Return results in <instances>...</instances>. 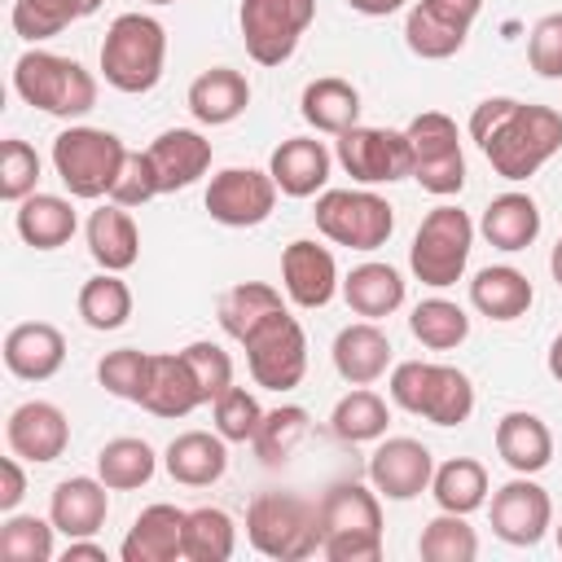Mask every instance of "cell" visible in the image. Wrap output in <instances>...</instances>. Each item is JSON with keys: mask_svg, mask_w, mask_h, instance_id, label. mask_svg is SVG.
<instances>
[{"mask_svg": "<svg viewBox=\"0 0 562 562\" xmlns=\"http://www.w3.org/2000/svg\"><path fill=\"white\" fill-rule=\"evenodd\" d=\"M470 136L501 180H531L562 149V114L553 105L487 97L470 114Z\"/></svg>", "mask_w": 562, "mask_h": 562, "instance_id": "6da1fadb", "label": "cell"}, {"mask_svg": "<svg viewBox=\"0 0 562 562\" xmlns=\"http://www.w3.org/2000/svg\"><path fill=\"white\" fill-rule=\"evenodd\" d=\"M246 540L272 562H303L321 553V505L299 492H259L246 505Z\"/></svg>", "mask_w": 562, "mask_h": 562, "instance_id": "7a4b0ae2", "label": "cell"}, {"mask_svg": "<svg viewBox=\"0 0 562 562\" xmlns=\"http://www.w3.org/2000/svg\"><path fill=\"white\" fill-rule=\"evenodd\" d=\"M321 553L329 562L382 558V501L364 483H334L321 501Z\"/></svg>", "mask_w": 562, "mask_h": 562, "instance_id": "3957f363", "label": "cell"}, {"mask_svg": "<svg viewBox=\"0 0 562 562\" xmlns=\"http://www.w3.org/2000/svg\"><path fill=\"white\" fill-rule=\"evenodd\" d=\"M167 66V31L149 13H119L101 40V75L110 88L140 97L158 88Z\"/></svg>", "mask_w": 562, "mask_h": 562, "instance_id": "277c9868", "label": "cell"}, {"mask_svg": "<svg viewBox=\"0 0 562 562\" xmlns=\"http://www.w3.org/2000/svg\"><path fill=\"white\" fill-rule=\"evenodd\" d=\"M13 92L53 119H83L97 105L92 70H83L75 57L48 53V48H26L13 61Z\"/></svg>", "mask_w": 562, "mask_h": 562, "instance_id": "5b68a950", "label": "cell"}, {"mask_svg": "<svg viewBox=\"0 0 562 562\" xmlns=\"http://www.w3.org/2000/svg\"><path fill=\"white\" fill-rule=\"evenodd\" d=\"M391 400L435 426H461L474 413V382L457 364L404 360L391 369Z\"/></svg>", "mask_w": 562, "mask_h": 562, "instance_id": "8992f818", "label": "cell"}, {"mask_svg": "<svg viewBox=\"0 0 562 562\" xmlns=\"http://www.w3.org/2000/svg\"><path fill=\"white\" fill-rule=\"evenodd\" d=\"M127 154L132 149L114 132L75 123V127H66L53 140V171L66 184L70 198H88L92 202V198H110V189H114Z\"/></svg>", "mask_w": 562, "mask_h": 562, "instance_id": "52a82bcc", "label": "cell"}, {"mask_svg": "<svg viewBox=\"0 0 562 562\" xmlns=\"http://www.w3.org/2000/svg\"><path fill=\"white\" fill-rule=\"evenodd\" d=\"M470 246H474V224H470V215L461 211V206H435L426 220H422V228H417V237H413V246H408V268H413V277L422 281V285H430V290H448V285H457L461 281V272H465V263H470Z\"/></svg>", "mask_w": 562, "mask_h": 562, "instance_id": "ba28073f", "label": "cell"}, {"mask_svg": "<svg viewBox=\"0 0 562 562\" xmlns=\"http://www.w3.org/2000/svg\"><path fill=\"white\" fill-rule=\"evenodd\" d=\"M312 215L316 228L347 250H378L395 233V211L373 189H325Z\"/></svg>", "mask_w": 562, "mask_h": 562, "instance_id": "9c48e42d", "label": "cell"}, {"mask_svg": "<svg viewBox=\"0 0 562 562\" xmlns=\"http://www.w3.org/2000/svg\"><path fill=\"white\" fill-rule=\"evenodd\" d=\"M241 347H246V369L263 391H294L307 373V334L290 316V307L259 321L241 338Z\"/></svg>", "mask_w": 562, "mask_h": 562, "instance_id": "30bf717a", "label": "cell"}, {"mask_svg": "<svg viewBox=\"0 0 562 562\" xmlns=\"http://www.w3.org/2000/svg\"><path fill=\"white\" fill-rule=\"evenodd\" d=\"M408 149H413V180L435 193L452 198L465 184V154H461V132L443 110H422L404 127Z\"/></svg>", "mask_w": 562, "mask_h": 562, "instance_id": "8fae6325", "label": "cell"}, {"mask_svg": "<svg viewBox=\"0 0 562 562\" xmlns=\"http://www.w3.org/2000/svg\"><path fill=\"white\" fill-rule=\"evenodd\" d=\"M312 18H316V0H241L237 22H241V44L250 61L259 66L290 61Z\"/></svg>", "mask_w": 562, "mask_h": 562, "instance_id": "7c38bea8", "label": "cell"}, {"mask_svg": "<svg viewBox=\"0 0 562 562\" xmlns=\"http://www.w3.org/2000/svg\"><path fill=\"white\" fill-rule=\"evenodd\" d=\"M334 158H338L342 171H347L356 184H364V189H373V184H395V180L413 176L408 136L395 132V127H364V123H356V127H347V132L338 136Z\"/></svg>", "mask_w": 562, "mask_h": 562, "instance_id": "4fadbf2b", "label": "cell"}, {"mask_svg": "<svg viewBox=\"0 0 562 562\" xmlns=\"http://www.w3.org/2000/svg\"><path fill=\"white\" fill-rule=\"evenodd\" d=\"M277 180L259 167H224L206 184V211L224 228H255L277 206Z\"/></svg>", "mask_w": 562, "mask_h": 562, "instance_id": "5bb4252c", "label": "cell"}, {"mask_svg": "<svg viewBox=\"0 0 562 562\" xmlns=\"http://www.w3.org/2000/svg\"><path fill=\"white\" fill-rule=\"evenodd\" d=\"M483 0H417L404 18V44L422 61H443L461 53Z\"/></svg>", "mask_w": 562, "mask_h": 562, "instance_id": "9a60e30c", "label": "cell"}, {"mask_svg": "<svg viewBox=\"0 0 562 562\" xmlns=\"http://www.w3.org/2000/svg\"><path fill=\"white\" fill-rule=\"evenodd\" d=\"M549 527H553V501L531 474H514L492 492V531L505 544L531 549L544 540Z\"/></svg>", "mask_w": 562, "mask_h": 562, "instance_id": "2e32d148", "label": "cell"}, {"mask_svg": "<svg viewBox=\"0 0 562 562\" xmlns=\"http://www.w3.org/2000/svg\"><path fill=\"white\" fill-rule=\"evenodd\" d=\"M430 479H435V457L422 439L395 435V439H382L369 457V483L386 501H413L430 487Z\"/></svg>", "mask_w": 562, "mask_h": 562, "instance_id": "e0dca14e", "label": "cell"}, {"mask_svg": "<svg viewBox=\"0 0 562 562\" xmlns=\"http://www.w3.org/2000/svg\"><path fill=\"white\" fill-rule=\"evenodd\" d=\"M136 404L154 417H189L198 404H206L184 351H149V369H145V386Z\"/></svg>", "mask_w": 562, "mask_h": 562, "instance_id": "ac0fdd59", "label": "cell"}, {"mask_svg": "<svg viewBox=\"0 0 562 562\" xmlns=\"http://www.w3.org/2000/svg\"><path fill=\"white\" fill-rule=\"evenodd\" d=\"M4 439H9V452H18L22 461L31 465H48L66 452L70 443V422L57 404L48 400H26L9 413L4 422Z\"/></svg>", "mask_w": 562, "mask_h": 562, "instance_id": "d6986e66", "label": "cell"}, {"mask_svg": "<svg viewBox=\"0 0 562 562\" xmlns=\"http://www.w3.org/2000/svg\"><path fill=\"white\" fill-rule=\"evenodd\" d=\"M281 285H285L294 307H325L342 290L334 250L321 241H307V237L290 241L281 250Z\"/></svg>", "mask_w": 562, "mask_h": 562, "instance_id": "ffe728a7", "label": "cell"}, {"mask_svg": "<svg viewBox=\"0 0 562 562\" xmlns=\"http://www.w3.org/2000/svg\"><path fill=\"white\" fill-rule=\"evenodd\" d=\"M66 364V338L48 321H22L4 334V369L22 382H48Z\"/></svg>", "mask_w": 562, "mask_h": 562, "instance_id": "44dd1931", "label": "cell"}, {"mask_svg": "<svg viewBox=\"0 0 562 562\" xmlns=\"http://www.w3.org/2000/svg\"><path fill=\"white\" fill-rule=\"evenodd\" d=\"M184 509L158 501L149 509L136 514V522L127 527L123 544H119V558L123 562H176L184 558Z\"/></svg>", "mask_w": 562, "mask_h": 562, "instance_id": "7402d4cb", "label": "cell"}, {"mask_svg": "<svg viewBox=\"0 0 562 562\" xmlns=\"http://www.w3.org/2000/svg\"><path fill=\"white\" fill-rule=\"evenodd\" d=\"M110 514V487L101 479H88V474H70L53 487L48 496V518L53 527L75 540V536H97L101 522Z\"/></svg>", "mask_w": 562, "mask_h": 562, "instance_id": "603a6c76", "label": "cell"}, {"mask_svg": "<svg viewBox=\"0 0 562 562\" xmlns=\"http://www.w3.org/2000/svg\"><path fill=\"white\" fill-rule=\"evenodd\" d=\"M329 167H334V154L316 136H290L268 158V171H272V180H277V189L285 198H312V193H321L325 180H329Z\"/></svg>", "mask_w": 562, "mask_h": 562, "instance_id": "cb8c5ba5", "label": "cell"}, {"mask_svg": "<svg viewBox=\"0 0 562 562\" xmlns=\"http://www.w3.org/2000/svg\"><path fill=\"white\" fill-rule=\"evenodd\" d=\"M334 369L351 386H373L391 369V338L378 321L342 325L334 338Z\"/></svg>", "mask_w": 562, "mask_h": 562, "instance_id": "d4e9b609", "label": "cell"}, {"mask_svg": "<svg viewBox=\"0 0 562 562\" xmlns=\"http://www.w3.org/2000/svg\"><path fill=\"white\" fill-rule=\"evenodd\" d=\"M149 162L158 171V189L162 193H176V189H189L193 180L206 176L211 167V140L193 127H167L162 136H154L149 145Z\"/></svg>", "mask_w": 562, "mask_h": 562, "instance_id": "484cf974", "label": "cell"}, {"mask_svg": "<svg viewBox=\"0 0 562 562\" xmlns=\"http://www.w3.org/2000/svg\"><path fill=\"white\" fill-rule=\"evenodd\" d=\"M228 439L215 430H184V435H176L171 443H167V452H162V465H167V474L180 483V487H211L224 470H228V448H224Z\"/></svg>", "mask_w": 562, "mask_h": 562, "instance_id": "4316f807", "label": "cell"}, {"mask_svg": "<svg viewBox=\"0 0 562 562\" xmlns=\"http://www.w3.org/2000/svg\"><path fill=\"white\" fill-rule=\"evenodd\" d=\"M250 105V83L233 66H211L189 83V114L206 127H224Z\"/></svg>", "mask_w": 562, "mask_h": 562, "instance_id": "83f0119b", "label": "cell"}, {"mask_svg": "<svg viewBox=\"0 0 562 562\" xmlns=\"http://www.w3.org/2000/svg\"><path fill=\"white\" fill-rule=\"evenodd\" d=\"M88 255L105 272H127L140 259V228H136L127 206L105 202L88 215Z\"/></svg>", "mask_w": 562, "mask_h": 562, "instance_id": "f1b7e54d", "label": "cell"}, {"mask_svg": "<svg viewBox=\"0 0 562 562\" xmlns=\"http://www.w3.org/2000/svg\"><path fill=\"white\" fill-rule=\"evenodd\" d=\"M496 452L514 474H540L553 461V430L536 413H505L496 422Z\"/></svg>", "mask_w": 562, "mask_h": 562, "instance_id": "f546056e", "label": "cell"}, {"mask_svg": "<svg viewBox=\"0 0 562 562\" xmlns=\"http://www.w3.org/2000/svg\"><path fill=\"white\" fill-rule=\"evenodd\" d=\"M479 233L496 246V250H527L536 237H540V206L531 193H501L483 206V220H479Z\"/></svg>", "mask_w": 562, "mask_h": 562, "instance_id": "4dcf8cb0", "label": "cell"}, {"mask_svg": "<svg viewBox=\"0 0 562 562\" xmlns=\"http://www.w3.org/2000/svg\"><path fill=\"white\" fill-rule=\"evenodd\" d=\"M470 303L487 316V321H518L527 316V307L536 303V290L527 281V272L509 268V263H492L479 268L470 281Z\"/></svg>", "mask_w": 562, "mask_h": 562, "instance_id": "1f68e13d", "label": "cell"}, {"mask_svg": "<svg viewBox=\"0 0 562 562\" xmlns=\"http://www.w3.org/2000/svg\"><path fill=\"white\" fill-rule=\"evenodd\" d=\"M13 224H18V237H22L26 246H35V250H57V246H66V241L75 237V228H79L70 198L40 193V189L18 202Z\"/></svg>", "mask_w": 562, "mask_h": 562, "instance_id": "d6a6232c", "label": "cell"}, {"mask_svg": "<svg viewBox=\"0 0 562 562\" xmlns=\"http://www.w3.org/2000/svg\"><path fill=\"white\" fill-rule=\"evenodd\" d=\"M342 299H347V307H351L356 316L382 321V316H391V312L404 303V277H400L391 263H378V259L356 263V268L342 277Z\"/></svg>", "mask_w": 562, "mask_h": 562, "instance_id": "836d02e7", "label": "cell"}, {"mask_svg": "<svg viewBox=\"0 0 562 562\" xmlns=\"http://www.w3.org/2000/svg\"><path fill=\"white\" fill-rule=\"evenodd\" d=\"M303 119L316 127V132H329V136H342L347 127L360 123V92L356 83L338 79V75H321L303 88V101H299Z\"/></svg>", "mask_w": 562, "mask_h": 562, "instance_id": "e575fe53", "label": "cell"}, {"mask_svg": "<svg viewBox=\"0 0 562 562\" xmlns=\"http://www.w3.org/2000/svg\"><path fill=\"white\" fill-rule=\"evenodd\" d=\"M154 470H158V452L136 435H119L97 452V479L110 492H136L154 479Z\"/></svg>", "mask_w": 562, "mask_h": 562, "instance_id": "d590c367", "label": "cell"}, {"mask_svg": "<svg viewBox=\"0 0 562 562\" xmlns=\"http://www.w3.org/2000/svg\"><path fill=\"white\" fill-rule=\"evenodd\" d=\"M105 0H13V31L26 40V44H40V40H53L61 35L70 22H83L101 9Z\"/></svg>", "mask_w": 562, "mask_h": 562, "instance_id": "8d00e7d4", "label": "cell"}, {"mask_svg": "<svg viewBox=\"0 0 562 562\" xmlns=\"http://www.w3.org/2000/svg\"><path fill=\"white\" fill-rule=\"evenodd\" d=\"M430 496L448 514H474L487 501V470H483V461H474V457L443 461L435 470V479H430Z\"/></svg>", "mask_w": 562, "mask_h": 562, "instance_id": "74e56055", "label": "cell"}, {"mask_svg": "<svg viewBox=\"0 0 562 562\" xmlns=\"http://www.w3.org/2000/svg\"><path fill=\"white\" fill-rule=\"evenodd\" d=\"M281 307H285L281 303V290H272L263 281H237L233 290L220 294V329L241 342L259 321H268Z\"/></svg>", "mask_w": 562, "mask_h": 562, "instance_id": "f35d334b", "label": "cell"}, {"mask_svg": "<svg viewBox=\"0 0 562 562\" xmlns=\"http://www.w3.org/2000/svg\"><path fill=\"white\" fill-rule=\"evenodd\" d=\"M408 329H413V338H417L426 351H452V347H461V342L470 338V316H465L461 303L435 294V299H422V303L413 307Z\"/></svg>", "mask_w": 562, "mask_h": 562, "instance_id": "ab89813d", "label": "cell"}, {"mask_svg": "<svg viewBox=\"0 0 562 562\" xmlns=\"http://www.w3.org/2000/svg\"><path fill=\"white\" fill-rule=\"evenodd\" d=\"M386 422H391L386 400H382L378 391H369V386L347 391V395L334 404V413H329V430H334L342 443H369V439H382V435H386Z\"/></svg>", "mask_w": 562, "mask_h": 562, "instance_id": "60d3db41", "label": "cell"}, {"mask_svg": "<svg viewBox=\"0 0 562 562\" xmlns=\"http://www.w3.org/2000/svg\"><path fill=\"white\" fill-rule=\"evenodd\" d=\"M79 316H83L88 329H101V334L127 325V316H132V290H127V281L119 272H105V268L97 277H88L79 285Z\"/></svg>", "mask_w": 562, "mask_h": 562, "instance_id": "b9f144b4", "label": "cell"}, {"mask_svg": "<svg viewBox=\"0 0 562 562\" xmlns=\"http://www.w3.org/2000/svg\"><path fill=\"white\" fill-rule=\"evenodd\" d=\"M237 549V527L224 509L202 505L184 518V558L189 562H228Z\"/></svg>", "mask_w": 562, "mask_h": 562, "instance_id": "7bdbcfd3", "label": "cell"}, {"mask_svg": "<svg viewBox=\"0 0 562 562\" xmlns=\"http://www.w3.org/2000/svg\"><path fill=\"white\" fill-rule=\"evenodd\" d=\"M307 426H312V417H307L303 404H281V408L263 413V422H259L250 448H255V457H259L263 465H281V461L294 457V448L303 443Z\"/></svg>", "mask_w": 562, "mask_h": 562, "instance_id": "ee69618b", "label": "cell"}, {"mask_svg": "<svg viewBox=\"0 0 562 562\" xmlns=\"http://www.w3.org/2000/svg\"><path fill=\"white\" fill-rule=\"evenodd\" d=\"M417 553H422L426 562H474V558H479V536H474V527L465 522V514L439 509V514L422 527Z\"/></svg>", "mask_w": 562, "mask_h": 562, "instance_id": "f6af8a7d", "label": "cell"}, {"mask_svg": "<svg viewBox=\"0 0 562 562\" xmlns=\"http://www.w3.org/2000/svg\"><path fill=\"white\" fill-rule=\"evenodd\" d=\"M53 518H35V514H9L0 522V558L4 562H48L57 553L53 544Z\"/></svg>", "mask_w": 562, "mask_h": 562, "instance_id": "bcb514c9", "label": "cell"}, {"mask_svg": "<svg viewBox=\"0 0 562 562\" xmlns=\"http://www.w3.org/2000/svg\"><path fill=\"white\" fill-rule=\"evenodd\" d=\"M40 184V154L35 145H26L22 136L0 140V198L4 202H22L31 198Z\"/></svg>", "mask_w": 562, "mask_h": 562, "instance_id": "7dc6e473", "label": "cell"}, {"mask_svg": "<svg viewBox=\"0 0 562 562\" xmlns=\"http://www.w3.org/2000/svg\"><path fill=\"white\" fill-rule=\"evenodd\" d=\"M145 369H149V351H136V347H119V351H105L97 360V382L119 395V400H140V386H145Z\"/></svg>", "mask_w": 562, "mask_h": 562, "instance_id": "c3c4849f", "label": "cell"}, {"mask_svg": "<svg viewBox=\"0 0 562 562\" xmlns=\"http://www.w3.org/2000/svg\"><path fill=\"white\" fill-rule=\"evenodd\" d=\"M211 413H215V430H220L228 443H250L255 430H259V422H263V408H259V400H255L246 386H228V391L211 404Z\"/></svg>", "mask_w": 562, "mask_h": 562, "instance_id": "681fc988", "label": "cell"}, {"mask_svg": "<svg viewBox=\"0 0 562 562\" xmlns=\"http://www.w3.org/2000/svg\"><path fill=\"white\" fill-rule=\"evenodd\" d=\"M184 360L193 364V373H198V386H202L206 404H215V400L233 386V360H228V351H224L220 342L198 338V342H189V347H184Z\"/></svg>", "mask_w": 562, "mask_h": 562, "instance_id": "f907efd6", "label": "cell"}, {"mask_svg": "<svg viewBox=\"0 0 562 562\" xmlns=\"http://www.w3.org/2000/svg\"><path fill=\"white\" fill-rule=\"evenodd\" d=\"M162 189H158V171L149 162V149H132L127 162H123V171H119V180H114V189H110V202H119V206L132 211V206H145Z\"/></svg>", "mask_w": 562, "mask_h": 562, "instance_id": "816d5d0a", "label": "cell"}, {"mask_svg": "<svg viewBox=\"0 0 562 562\" xmlns=\"http://www.w3.org/2000/svg\"><path fill=\"white\" fill-rule=\"evenodd\" d=\"M527 61L540 79H562V13H544L527 35Z\"/></svg>", "mask_w": 562, "mask_h": 562, "instance_id": "f5cc1de1", "label": "cell"}, {"mask_svg": "<svg viewBox=\"0 0 562 562\" xmlns=\"http://www.w3.org/2000/svg\"><path fill=\"white\" fill-rule=\"evenodd\" d=\"M22 496H26V474H22V457L13 452L0 461V514H13Z\"/></svg>", "mask_w": 562, "mask_h": 562, "instance_id": "db71d44e", "label": "cell"}, {"mask_svg": "<svg viewBox=\"0 0 562 562\" xmlns=\"http://www.w3.org/2000/svg\"><path fill=\"white\" fill-rule=\"evenodd\" d=\"M61 558L66 562H79V558H92V562H105V549L92 540V536H75L66 549H61Z\"/></svg>", "mask_w": 562, "mask_h": 562, "instance_id": "11a10c76", "label": "cell"}, {"mask_svg": "<svg viewBox=\"0 0 562 562\" xmlns=\"http://www.w3.org/2000/svg\"><path fill=\"white\" fill-rule=\"evenodd\" d=\"M356 13H364V18H391V13H400L408 0H347Z\"/></svg>", "mask_w": 562, "mask_h": 562, "instance_id": "9f6ffc18", "label": "cell"}, {"mask_svg": "<svg viewBox=\"0 0 562 562\" xmlns=\"http://www.w3.org/2000/svg\"><path fill=\"white\" fill-rule=\"evenodd\" d=\"M549 373H553V378L562 382V334H558V338L549 342Z\"/></svg>", "mask_w": 562, "mask_h": 562, "instance_id": "6f0895ef", "label": "cell"}, {"mask_svg": "<svg viewBox=\"0 0 562 562\" xmlns=\"http://www.w3.org/2000/svg\"><path fill=\"white\" fill-rule=\"evenodd\" d=\"M549 272H553V281L562 285V237H558V246H553V255H549Z\"/></svg>", "mask_w": 562, "mask_h": 562, "instance_id": "680465c9", "label": "cell"}, {"mask_svg": "<svg viewBox=\"0 0 562 562\" xmlns=\"http://www.w3.org/2000/svg\"><path fill=\"white\" fill-rule=\"evenodd\" d=\"M145 4H176V0H145Z\"/></svg>", "mask_w": 562, "mask_h": 562, "instance_id": "91938a15", "label": "cell"}, {"mask_svg": "<svg viewBox=\"0 0 562 562\" xmlns=\"http://www.w3.org/2000/svg\"><path fill=\"white\" fill-rule=\"evenodd\" d=\"M558 549H562V522H558Z\"/></svg>", "mask_w": 562, "mask_h": 562, "instance_id": "94428289", "label": "cell"}]
</instances>
